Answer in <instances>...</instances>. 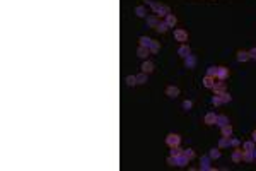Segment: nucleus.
<instances>
[{"label":"nucleus","instance_id":"20","mask_svg":"<svg viewBox=\"0 0 256 171\" xmlns=\"http://www.w3.org/2000/svg\"><path fill=\"white\" fill-rule=\"evenodd\" d=\"M242 149L244 150H253L255 149V140H246V142H242Z\"/></svg>","mask_w":256,"mask_h":171},{"label":"nucleus","instance_id":"15","mask_svg":"<svg viewBox=\"0 0 256 171\" xmlns=\"http://www.w3.org/2000/svg\"><path fill=\"white\" fill-rule=\"evenodd\" d=\"M229 145H230V139L224 135L220 140H219V147H220V149H224V147H229Z\"/></svg>","mask_w":256,"mask_h":171},{"label":"nucleus","instance_id":"13","mask_svg":"<svg viewBox=\"0 0 256 171\" xmlns=\"http://www.w3.org/2000/svg\"><path fill=\"white\" fill-rule=\"evenodd\" d=\"M212 89L215 91V94H222V92L225 91V84H224V82H217V84H214Z\"/></svg>","mask_w":256,"mask_h":171},{"label":"nucleus","instance_id":"18","mask_svg":"<svg viewBox=\"0 0 256 171\" xmlns=\"http://www.w3.org/2000/svg\"><path fill=\"white\" fill-rule=\"evenodd\" d=\"M203 84H205V87L212 89V87H214V77H210V75H205V79H203Z\"/></svg>","mask_w":256,"mask_h":171},{"label":"nucleus","instance_id":"1","mask_svg":"<svg viewBox=\"0 0 256 171\" xmlns=\"http://www.w3.org/2000/svg\"><path fill=\"white\" fill-rule=\"evenodd\" d=\"M145 2H147V5H150L157 14H162V15H167V14H169V7L167 5H160V4L152 2V0H145Z\"/></svg>","mask_w":256,"mask_h":171},{"label":"nucleus","instance_id":"28","mask_svg":"<svg viewBox=\"0 0 256 171\" xmlns=\"http://www.w3.org/2000/svg\"><path fill=\"white\" fill-rule=\"evenodd\" d=\"M208 156H210V159H217V157H220V150H219V149H212L210 152H208Z\"/></svg>","mask_w":256,"mask_h":171},{"label":"nucleus","instance_id":"36","mask_svg":"<svg viewBox=\"0 0 256 171\" xmlns=\"http://www.w3.org/2000/svg\"><path fill=\"white\" fill-rule=\"evenodd\" d=\"M239 144H241V140H239V139H230V145H232V147H237Z\"/></svg>","mask_w":256,"mask_h":171},{"label":"nucleus","instance_id":"38","mask_svg":"<svg viewBox=\"0 0 256 171\" xmlns=\"http://www.w3.org/2000/svg\"><path fill=\"white\" fill-rule=\"evenodd\" d=\"M167 163L171 164V166H174V164H176V157H174V156H169V157H167Z\"/></svg>","mask_w":256,"mask_h":171},{"label":"nucleus","instance_id":"39","mask_svg":"<svg viewBox=\"0 0 256 171\" xmlns=\"http://www.w3.org/2000/svg\"><path fill=\"white\" fill-rule=\"evenodd\" d=\"M191 106H193V104H191V101H185V103H183V108H185V109H190Z\"/></svg>","mask_w":256,"mask_h":171},{"label":"nucleus","instance_id":"3","mask_svg":"<svg viewBox=\"0 0 256 171\" xmlns=\"http://www.w3.org/2000/svg\"><path fill=\"white\" fill-rule=\"evenodd\" d=\"M200 170H203V171L212 170V166H210V156H201L200 157Z\"/></svg>","mask_w":256,"mask_h":171},{"label":"nucleus","instance_id":"31","mask_svg":"<svg viewBox=\"0 0 256 171\" xmlns=\"http://www.w3.org/2000/svg\"><path fill=\"white\" fill-rule=\"evenodd\" d=\"M207 75H210V77H217V67H208Z\"/></svg>","mask_w":256,"mask_h":171},{"label":"nucleus","instance_id":"22","mask_svg":"<svg viewBox=\"0 0 256 171\" xmlns=\"http://www.w3.org/2000/svg\"><path fill=\"white\" fill-rule=\"evenodd\" d=\"M166 22H167V26H169V27H173L174 24H176V17H174L173 14H167V15H166Z\"/></svg>","mask_w":256,"mask_h":171},{"label":"nucleus","instance_id":"25","mask_svg":"<svg viewBox=\"0 0 256 171\" xmlns=\"http://www.w3.org/2000/svg\"><path fill=\"white\" fill-rule=\"evenodd\" d=\"M125 81H126V84H128V86H135V84H137V75H128Z\"/></svg>","mask_w":256,"mask_h":171},{"label":"nucleus","instance_id":"35","mask_svg":"<svg viewBox=\"0 0 256 171\" xmlns=\"http://www.w3.org/2000/svg\"><path fill=\"white\" fill-rule=\"evenodd\" d=\"M137 15H140V17H145V9L144 7H137Z\"/></svg>","mask_w":256,"mask_h":171},{"label":"nucleus","instance_id":"8","mask_svg":"<svg viewBox=\"0 0 256 171\" xmlns=\"http://www.w3.org/2000/svg\"><path fill=\"white\" fill-rule=\"evenodd\" d=\"M227 75H229V70L225 67H217V77H219L220 81H225Z\"/></svg>","mask_w":256,"mask_h":171},{"label":"nucleus","instance_id":"16","mask_svg":"<svg viewBox=\"0 0 256 171\" xmlns=\"http://www.w3.org/2000/svg\"><path fill=\"white\" fill-rule=\"evenodd\" d=\"M155 29H157L159 33H166L167 29H169V26H167V22H166V21H162V22H159V24L155 26Z\"/></svg>","mask_w":256,"mask_h":171},{"label":"nucleus","instance_id":"17","mask_svg":"<svg viewBox=\"0 0 256 171\" xmlns=\"http://www.w3.org/2000/svg\"><path fill=\"white\" fill-rule=\"evenodd\" d=\"M185 63H186L188 68H193L195 67V57L193 55H188L186 58H185Z\"/></svg>","mask_w":256,"mask_h":171},{"label":"nucleus","instance_id":"30","mask_svg":"<svg viewBox=\"0 0 256 171\" xmlns=\"http://www.w3.org/2000/svg\"><path fill=\"white\" fill-rule=\"evenodd\" d=\"M183 154H185V156H186L188 159H193V157H195L193 149H185V150H183Z\"/></svg>","mask_w":256,"mask_h":171},{"label":"nucleus","instance_id":"41","mask_svg":"<svg viewBox=\"0 0 256 171\" xmlns=\"http://www.w3.org/2000/svg\"><path fill=\"white\" fill-rule=\"evenodd\" d=\"M253 156H255V159H256V147L253 149Z\"/></svg>","mask_w":256,"mask_h":171},{"label":"nucleus","instance_id":"14","mask_svg":"<svg viewBox=\"0 0 256 171\" xmlns=\"http://www.w3.org/2000/svg\"><path fill=\"white\" fill-rule=\"evenodd\" d=\"M242 159H244L246 163H251V161L255 159V156H253V150H242Z\"/></svg>","mask_w":256,"mask_h":171},{"label":"nucleus","instance_id":"27","mask_svg":"<svg viewBox=\"0 0 256 171\" xmlns=\"http://www.w3.org/2000/svg\"><path fill=\"white\" fill-rule=\"evenodd\" d=\"M145 82H147V74L145 72L137 75V84H145Z\"/></svg>","mask_w":256,"mask_h":171},{"label":"nucleus","instance_id":"23","mask_svg":"<svg viewBox=\"0 0 256 171\" xmlns=\"http://www.w3.org/2000/svg\"><path fill=\"white\" fill-rule=\"evenodd\" d=\"M241 159H242V150H234V152H232V161H234V163H239Z\"/></svg>","mask_w":256,"mask_h":171},{"label":"nucleus","instance_id":"34","mask_svg":"<svg viewBox=\"0 0 256 171\" xmlns=\"http://www.w3.org/2000/svg\"><path fill=\"white\" fill-rule=\"evenodd\" d=\"M212 103H214V104H222V98H220V94H215V98H212Z\"/></svg>","mask_w":256,"mask_h":171},{"label":"nucleus","instance_id":"7","mask_svg":"<svg viewBox=\"0 0 256 171\" xmlns=\"http://www.w3.org/2000/svg\"><path fill=\"white\" fill-rule=\"evenodd\" d=\"M227 123H229V118L225 115H217V120H215V125H217V127H220V128H222V127H224V125H227Z\"/></svg>","mask_w":256,"mask_h":171},{"label":"nucleus","instance_id":"6","mask_svg":"<svg viewBox=\"0 0 256 171\" xmlns=\"http://www.w3.org/2000/svg\"><path fill=\"white\" fill-rule=\"evenodd\" d=\"M178 55L183 57V58H186L188 55H191V50H190V46H186V45H181V46L178 48Z\"/></svg>","mask_w":256,"mask_h":171},{"label":"nucleus","instance_id":"37","mask_svg":"<svg viewBox=\"0 0 256 171\" xmlns=\"http://www.w3.org/2000/svg\"><path fill=\"white\" fill-rule=\"evenodd\" d=\"M248 53H249V58H255V60H256V48H253V50H249Z\"/></svg>","mask_w":256,"mask_h":171},{"label":"nucleus","instance_id":"9","mask_svg":"<svg viewBox=\"0 0 256 171\" xmlns=\"http://www.w3.org/2000/svg\"><path fill=\"white\" fill-rule=\"evenodd\" d=\"M215 120H217V115H215L214 111H210V113L205 115V123H207V125H215Z\"/></svg>","mask_w":256,"mask_h":171},{"label":"nucleus","instance_id":"33","mask_svg":"<svg viewBox=\"0 0 256 171\" xmlns=\"http://www.w3.org/2000/svg\"><path fill=\"white\" fill-rule=\"evenodd\" d=\"M220 98H222V103H229L230 99H232V98H230V96H229L227 92H222V94H220Z\"/></svg>","mask_w":256,"mask_h":171},{"label":"nucleus","instance_id":"2","mask_svg":"<svg viewBox=\"0 0 256 171\" xmlns=\"http://www.w3.org/2000/svg\"><path fill=\"white\" fill-rule=\"evenodd\" d=\"M166 142H167V145H179V142H181V137L179 135H176V134H169L167 135V139H166Z\"/></svg>","mask_w":256,"mask_h":171},{"label":"nucleus","instance_id":"29","mask_svg":"<svg viewBox=\"0 0 256 171\" xmlns=\"http://www.w3.org/2000/svg\"><path fill=\"white\" fill-rule=\"evenodd\" d=\"M147 24H149V26H157L159 22L155 19V15H150V17H147Z\"/></svg>","mask_w":256,"mask_h":171},{"label":"nucleus","instance_id":"32","mask_svg":"<svg viewBox=\"0 0 256 171\" xmlns=\"http://www.w3.org/2000/svg\"><path fill=\"white\" fill-rule=\"evenodd\" d=\"M178 154H181V149L178 145H173L171 147V156H178Z\"/></svg>","mask_w":256,"mask_h":171},{"label":"nucleus","instance_id":"11","mask_svg":"<svg viewBox=\"0 0 256 171\" xmlns=\"http://www.w3.org/2000/svg\"><path fill=\"white\" fill-rule=\"evenodd\" d=\"M137 53H139L140 58H147V57H149V53H150V50H149L147 46H139Z\"/></svg>","mask_w":256,"mask_h":171},{"label":"nucleus","instance_id":"4","mask_svg":"<svg viewBox=\"0 0 256 171\" xmlns=\"http://www.w3.org/2000/svg\"><path fill=\"white\" fill-rule=\"evenodd\" d=\"M174 38L178 41H181V43H185V41L188 40V34H186V31H183V29H174Z\"/></svg>","mask_w":256,"mask_h":171},{"label":"nucleus","instance_id":"21","mask_svg":"<svg viewBox=\"0 0 256 171\" xmlns=\"http://www.w3.org/2000/svg\"><path fill=\"white\" fill-rule=\"evenodd\" d=\"M237 60H239V62L249 60V53H248V51H237Z\"/></svg>","mask_w":256,"mask_h":171},{"label":"nucleus","instance_id":"19","mask_svg":"<svg viewBox=\"0 0 256 171\" xmlns=\"http://www.w3.org/2000/svg\"><path fill=\"white\" fill-rule=\"evenodd\" d=\"M222 135H225V137H230V135H232V127H230L229 123L222 127Z\"/></svg>","mask_w":256,"mask_h":171},{"label":"nucleus","instance_id":"24","mask_svg":"<svg viewBox=\"0 0 256 171\" xmlns=\"http://www.w3.org/2000/svg\"><path fill=\"white\" fill-rule=\"evenodd\" d=\"M140 46H147V48H149V45H150V41H152V40H150V38H147V36H140Z\"/></svg>","mask_w":256,"mask_h":171},{"label":"nucleus","instance_id":"10","mask_svg":"<svg viewBox=\"0 0 256 171\" xmlns=\"http://www.w3.org/2000/svg\"><path fill=\"white\" fill-rule=\"evenodd\" d=\"M166 94L169 96V98H176V96L179 94V89L174 87V86H169V87L166 89Z\"/></svg>","mask_w":256,"mask_h":171},{"label":"nucleus","instance_id":"40","mask_svg":"<svg viewBox=\"0 0 256 171\" xmlns=\"http://www.w3.org/2000/svg\"><path fill=\"white\" fill-rule=\"evenodd\" d=\"M253 140L256 142V132H253Z\"/></svg>","mask_w":256,"mask_h":171},{"label":"nucleus","instance_id":"5","mask_svg":"<svg viewBox=\"0 0 256 171\" xmlns=\"http://www.w3.org/2000/svg\"><path fill=\"white\" fill-rule=\"evenodd\" d=\"M174 157H176V166H186L188 161H190V159H188L183 152H181V154H178V156H174Z\"/></svg>","mask_w":256,"mask_h":171},{"label":"nucleus","instance_id":"26","mask_svg":"<svg viewBox=\"0 0 256 171\" xmlns=\"http://www.w3.org/2000/svg\"><path fill=\"white\" fill-rule=\"evenodd\" d=\"M149 50H150V51H152V53H155V51H157V50H159V43H157V41H150V45H149Z\"/></svg>","mask_w":256,"mask_h":171},{"label":"nucleus","instance_id":"12","mask_svg":"<svg viewBox=\"0 0 256 171\" xmlns=\"http://www.w3.org/2000/svg\"><path fill=\"white\" fill-rule=\"evenodd\" d=\"M152 70H154V63H152V62H144V63H142V72L150 74Z\"/></svg>","mask_w":256,"mask_h":171}]
</instances>
